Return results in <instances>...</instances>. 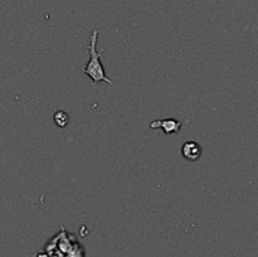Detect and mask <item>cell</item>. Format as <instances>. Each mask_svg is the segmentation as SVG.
<instances>
[{
    "instance_id": "4",
    "label": "cell",
    "mask_w": 258,
    "mask_h": 257,
    "mask_svg": "<svg viewBox=\"0 0 258 257\" xmlns=\"http://www.w3.org/2000/svg\"><path fill=\"white\" fill-rule=\"evenodd\" d=\"M181 154L189 161H197L203 154V149L196 141H186L181 148Z\"/></svg>"
},
{
    "instance_id": "2",
    "label": "cell",
    "mask_w": 258,
    "mask_h": 257,
    "mask_svg": "<svg viewBox=\"0 0 258 257\" xmlns=\"http://www.w3.org/2000/svg\"><path fill=\"white\" fill-rule=\"evenodd\" d=\"M72 237V234L62 227V231L48 242L45 251L52 257H83V247L76 238L71 239Z\"/></svg>"
},
{
    "instance_id": "1",
    "label": "cell",
    "mask_w": 258,
    "mask_h": 257,
    "mask_svg": "<svg viewBox=\"0 0 258 257\" xmlns=\"http://www.w3.org/2000/svg\"><path fill=\"white\" fill-rule=\"evenodd\" d=\"M98 33H100V30L96 28V29H93L92 34H91L90 45H88V55H90V59H88L87 65L82 68V72L86 73L91 78V81H92L93 87H96L97 83L101 82V81L107 82L108 85H113L112 80L106 76L105 67H103L102 62H101L103 50L97 52V49H96V45H97L98 40Z\"/></svg>"
},
{
    "instance_id": "6",
    "label": "cell",
    "mask_w": 258,
    "mask_h": 257,
    "mask_svg": "<svg viewBox=\"0 0 258 257\" xmlns=\"http://www.w3.org/2000/svg\"><path fill=\"white\" fill-rule=\"evenodd\" d=\"M35 257H52V256H50V254L48 253V252H42V253H37V254H35Z\"/></svg>"
},
{
    "instance_id": "3",
    "label": "cell",
    "mask_w": 258,
    "mask_h": 257,
    "mask_svg": "<svg viewBox=\"0 0 258 257\" xmlns=\"http://www.w3.org/2000/svg\"><path fill=\"white\" fill-rule=\"evenodd\" d=\"M183 126V122L176 118H165V120H155L150 123V128H163L165 134H175L179 133Z\"/></svg>"
},
{
    "instance_id": "5",
    "label": "cell",
    "mask_w": 258,
    "mask_h": 257,
    "mask_svg": "<svg viewBox=\"0 0 258 257\" xmlns=\"http://www.w3.org/2000/svg\"><path fill=\"white\" fill-rule=\"evenodd\" d=\"M53 118H54V122L58 127H66L68 125V122H70V116H68V113L66 111L62 110H58L54 113V116H53Z\"/></svg>"
}]
</instances>
